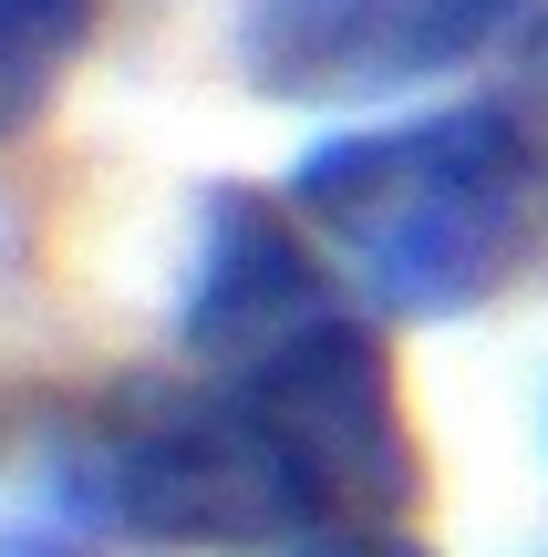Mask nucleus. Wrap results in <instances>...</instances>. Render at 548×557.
Masks as SVG:
<instances>
[{
    "mask_svg": "<svg viewBox=\"0 0 548 557\" xmlns=\"http://www.w3.org/2000/svg\"><path fill=\"white\" fill-rule=\"evenodd\" d=\"M290 218L352 269V289L393 320H455L508 289L548 218L508 103H435L363 135H321L290 165Z\"/></svg>",
    "mask_w": 548,
    "mask_h": 557,
    "instance_id": "1",
    "label": "nucleus"
},
{
    "mask_svg": "<svg viewBox=\"0 0 548 557\" xmlns=\"http://www.w3.org/2000/svg\"><path fill=\"white\" fill-rule=\"evenodd\" d=\"M62 496L83 527L176 557H290L310 537H342L310 455L239 372H218L207 393H135L114 423L83 434Z\"/></svg>",
    "mask_w": 548,
    "mask_h": 557,
    "instance_id": "2",
    "label": "nucleus"
},
{
    "mask_svg": "<svg viewBox=\"0 0 548 557\" xmlns=\"http://www.w3.org/2000/svg\"><path fill=\"white\" fill-rule=\"evenodd\" d=\"M548 0H248L239 73L269 103H373L517 41Z\"/></svg>",
    "mask_w": 548,
    "mask_h": 557,
    "instance_id": "3",
    "label": "nucleus"
},
{
    "mask_svg": "<svg viewBox=\"0 0 548 557\" xmlns=\"http://www.w3.org/2000/svg\"><path fill=\"white\" fill-rule=\"evenodd\" d=\"M321 310H342L331 269L310 259V238L290 227L280 197L259 186H207L197 207V259H186V299H176V341L207 372H239L269 341L310 331Z\"/></svg>",
    "mask_w": 548,
    "mask_h": 557,
    "instance_id": "4",
    "label": "nucleus"
},
{
    "mask_svg": "<svg viewBox=\"0 0 548 557\" xmlns=\"http://www.w3.org/2000/svg\"><path fill=\"white\" fill-rule=\"evenodd\" d=\"M103 0H0V145L21 124H41V103L62 94V73L83 62Z\"/></svg>",
    "mask_w": 548,
    "mask_h": 557,
    "instance_id": "5",
    "label": "nucleus"
},
{
    "mask_svg": "<svg viewBox=\"0 0 548 557\" xmlns=\"http://www.w3.org/2000/svg\"><path fill=\"white\" fill-rule=\"evenodd\" d=\"M497 103H508L517 145H528V176H538V207H548V11L517 32V62H508V83H497Z\"/></svg>",
    "mask_w": 548,
    "mask_h": 557,
    "instance_id": "6",
    "label": "nucleus"
},
{
    "mask_svg": "<svg viewBox=\"0 0 548 557\" xmlns=\"http://www.w3.org/2000/svg\"><path fill=\"white\" fill-rule=\"evenodd\" d=\"M290 557H435L425 537H404V527H342V537H310Z\"/></svg>",
    "mask_w": 548,
    "mask_h": 557,
    "instance_id": "7",
    "label": "nucleus"
},
{
    "mask_svg": "<svg viewBox=\"0 0 548 557\" xmlns=\"http://www.w3.org/2000/svg\"><path fill=\"white\" fill-rule=\"evenodd\" d=\"M538 444H548V413H538Z\"/></svg>",
    "mask_w": 548,
    "mask_h": 557,
    "instance_id": "8",
    "label": "nucleus"
}]
</instances>
